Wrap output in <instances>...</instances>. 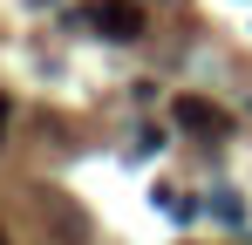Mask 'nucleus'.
<instances>
[{"mask_svg":"<svg viewBox=\"0 0 252 245\" xmlns=\"http://www.w3.org/2000/svg\"><path fill=\"white\" fill-rule=\"evenodd\" d=\"M95 28L116 34V41H136L143 34V7L136 0H95Z\"/></svg>","mask_w":252,"mask_h":245,"instance_id":"f257e3e1","label":"nucleus"},{"mask_svg":"<svg viewBox=\"0 0 252 245\" xmlns=\"http://www.w3.org/2000/svg\"><path fill=\"white\" fill-rule=\"evenodd\" d=\"M177 122L198 136H225V109H211L205 95H177Z\"/></svg>","mask_w":252,"mask_h":245,"instance_id":"f03ea898","label":"nucleus"},{"mask_svg":"<svg viewBox=\"0 0 252 245\" xmlns=\"http://www.w3.org/2000/svg\"><path fill=\"white\" fill-rule=\"evenodd\" d=\"M7 109H14V102H7V95H0V136H7Z\"/></svg>","mask_w":252,"mask_h":245,"instance_id":"7ed1b4c3","label":"nucleus"},{"mask_svg":"<svg viewBox=\"0 0 252 245\" xmlns=\"http://www.w3.org/2000/svg\"><path fill=\"white\" fill-rule=\"evenodd\" d=\"M0 245H7V232H0Z\"/></svg>","mask_w":252,"mask_h":245,"instance_id":"20e7f679","label":"nucleus"}]
</instances>
